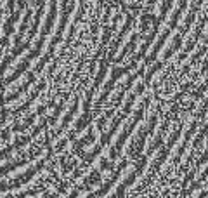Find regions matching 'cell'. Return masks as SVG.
I'll use <instances>...</instances> for the list:
<instances>
[{"label": "cell", "mask_w": 208, "mask_h": 198, "mask_svg": "<svg viewBox=\"0 0 208 198\" xmlns=\"http://www.w3.org/2000/svg\"><path fill=\"white\" fill-rule=\"evenodd\" d=\"M205 186H208V179H207V182H205Z\"/></svg>", "instance_id": "cell-1"}]
</instances>
